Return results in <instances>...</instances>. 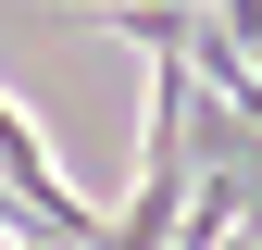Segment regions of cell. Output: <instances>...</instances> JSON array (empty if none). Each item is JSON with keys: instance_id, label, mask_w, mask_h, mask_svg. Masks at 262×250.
I'll return each instance as SVG.
<instances>
[{"instance_id": "cell-2", "label": "cell", "mask_w": 262, "mask_h": 250, "mask_svg": "<svg viewBox=\"0 0 262 250\" xmlns=\"http://www.w3.org/2000/svg\"><path fill=\"white\" fill-rule=\"evenodd\" d=\"M62 13H100V25H125V13H187V0H62Z\"/></svg>"}, {"instance_id": "cell-1", "label": "cell", "mask_w": 262, "mask_h": 250, "mask_svg": "<svg viewBox=\"0 0 262 250\" xmlns=\"http://www.w3.org/2000/svg\"><path fill=\"white\" fill-rule=\"evenodd\" d=\"M212 25H225V38H237V62L262 50V0H212Z\"/></svg>"}]
</instances>
